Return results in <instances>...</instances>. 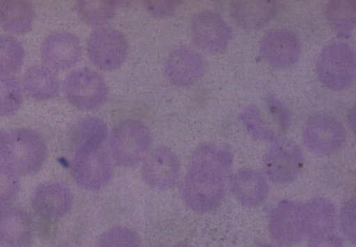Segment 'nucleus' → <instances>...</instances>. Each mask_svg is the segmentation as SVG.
I'll use <instances>...</instances> for the list:
<instances>
[{"instance_id": "20e7f679", "label": "nucleus", "mask_w": 356, "mask_h": 247, "mask_svg": "<svg viewBox=\"0 0 356 247\" xmlns=\"http://www.w3.org/2000/svg\"><path fill=\"white\" fill-rule=\"evenodd\" d=\"M152 146L148 128L136 120H127L113 131L110 147L115 163L123 167H133L145 159Z\"/></svg>"}, {"instance_id": "c85d7f7f", "label": "nucleus", "mask_w": 356, "mask_h": 247, "mask_svg": "<svg viewBox=\"0 0 356 247\" xmlns=\"http://www.w3.org/2000/svg\"><path fill=\"white\" fill-rule=\"evenodd\" d=\"M19 186V173L5 161L0 162V207L15 198Z\"/></svg>"}, {"instance_id": "7ed1b4c3", "label": "nucleus", "mask_w": 356, "mask_h": 247, "mask_svg": "<svg viewBox=\"0 0 356 247\" xmlns=\"http://www.w3.org/2000/svg\"><path fill=\"white\" fill-rule=\"evenodd\" d=\"M355 55L346 44L334 43L319 54L316 63L318 81L332 90L349 88L355 78Z\"/></svg>"}, {"instance_id": "bb28decb", "label": "nucleus", "mask_w": 356, "mask_h": 247, "mask_svg": "<svg viewBox=\"0 0 356 247\" xmlns=\"http://www.w3.org/2000/svg\"><path fill=\"white\" fill-rule=\"evenodd\" d=\"M240 120L249 133L257 139L266 142H277L276 133L265 122L255 106H248L240 115Z\"/></svg>"}, {"instance_id": "393cba45", "label": "nucleus", "mask_w": 356, "mask_h": 247, "mask_svg": "<svg viewBox=\"0 0 356 247\" xmlns=\"http://www.w3.org/2000/svg\"><path fill=\"white\" fill-rule=\"evenodd\" d=\"M24 60V48L17 40L0 37V76L12 77L20 70Z\"/></svg>"}, {"instance_id": "dca6fc26", "label": "nucleus", "mask_w": 356, "mask_h": 247, "mask_svg": "<svg viewBox=\"0 0 356 247\" xmlns=\"http://www.w3.org/2000/svg\"><path fill=\"white\" fill-rule=\"evenodd\" d=\"M33 205L35 211L42 217L58 219L65 216L73 205V195L65 184L49 182L36 191Z\"/></svg>"}, {"instance_id": "f704fd0d", "label": "nucleus", "mask_w": 356, "mask_h": 247, "mask_svg": "<svg viewBox=\"0 0 356 247\" xmlns=\"http://www.w3.org/2000/svg\"><path fill=\"white\" fill-rule=\"evenodd\" d=\"M6 136L0 131V159H2L5 148Z\"/></svg>"}, {"instance_id": "7c9ffc66", "label": "nucleus", "mask_w": 356, "mask_h": 247, "mask_svg": "<svg viewBox=\"0 0 356 247\" xmlns=\"http://www.w3.org/2000/svg\"><path fill=\"white\" fill-rule=\"evenodd\" d=\"M356 202L355 198H351L347 200L341 209V230L348 241L355 244L356 237Z\"/></svg>"}, {"instance_id": "423d86ee", "label": "nucleus", "mask_w": 356, "mask_h": 247, "mask_svg": "<svg viewBox=\"0 0 356 247\" xmlns=\"http://www.w3.org/2000/svg\"><path fill=\"white\" fill-rule=\"evenodd\" d=\"M113 172L111 159L101 148L76 150L72 173L80 186L89 191L99 190L109 182Z\"/></svg>"}, {"instance_id": "b1692460", "label": "nucleus", "mask_w": 356, "mask_h": 247, "mask_svg": "<svg viewBox=\"0 0 356 247\" xmlns=\"http://www.w3.org/2000/svg\"><path fill=\"white\" fill-rule=\"evenodd\" d=\"M108 135L105 122L97 118L83 120L76 133V150H94L102 147Z\"/></svg>"}, {"instance_id": "1a4fd4ad", "label": "nucleus", "mask_w": 356, "mask_h": 247, "mask_svg": "<svg viewBox=\"0 0 356 247\" xmlns=\"http://www.w3.org/2000/svg\"><path fill=\"white\" fill-rule=\"evenodd\" d=\"M302 137L308 148L318 154L337 152L344 143L346 132L340 122L327 115L312 118L305 125Z\"/></svg>"}, {"instance_id": "a878e982", "label": "nucleus", "mask_w": 356, "mask_h": 247, "mask_svg": "<svg viewBox=\"0 0 356 247\" xmlns=\"http://www.w3.org/2000/svg\"><path fill=\"white\" fill-rule=\"evenodd\" d=\"M21 86L12 77L0 76V115L15 114L23 103Z\"/></svg>"}, {"instance_id": "4c0bfd02", "label": "nucleus", "mask_w": 356, "mask_h": 247, "mask_svg": "<svg viewBox=\"0 0 356 247\" xmlns=\"http://www.w3.org/2000/svg\"><path fill=\"white\" fill-rule=\"evenodd\" d=\"M262 247H277V246H270V245H267V246H262Z\"/></svg>"}, {"instance_id": "2eb2a0df", "label": "nucleus", "mask_w": 356, "mask_h": 247, "mask_svg": "<svg viewBox=\"0 0 356 247\" xmlns=\"http://www.w3.org/2000/svg\"><path fill=\"white\" fill-rule=\"evenodd\" d=\"M45 63L52 69L66 70L73 67L79 61L81 48L74 35L60 32L50 35L42 49Z\"/></svg>"}, {"instance_id": "6ab92c4d", "label": "nucleus", "mask_w": 356, "mask_h": 247, "mask_svg": "<svg viewBox=\"0 0 356 247\" xmlns=\"http://www.w3.org/2000/svg\"><path fill=\"white\" fill-rule=\"evenodd\" d=\"M231 13L241 27L255 31L264 27L271 19L275 7L270 1H240L233 4Z\"/></svg>"}, {"instance_id": "f8f14e48", "label": "nucleus", "mask_w": 356, "mask_h": 247, "mask_svg": "<svg viewBox=\"0 0 356 247\" xmlns=\"http://www.w3.org/2000/svg\"><path fill=\"white\" fill-rule=\"evenodd\" d=\"M192 35L200 48L211 53L224 51L232 38L227 24L218 15L209 12L200 13L193 19Z\"/></svg>"}, {"instance_id": "ddd939ff", "label": "nucleus", "mask_w": 356, "mask_h": 247, "mask_svg": "<svg viewBox=\"0 0 356 247\" xmlns=\"http://www.w3.org/2000/svg\"><path fill=\"white\" fill-rule=\"evenodd\" d=\"M204 63L195 50L179 47L169 55L165 64L168 80L177 86L186 87L195 84L204 75Z\"/></svg>"}, {"instance_id": "0eeeda50", "label": "nucleus", "mask_w": 356, "mask_h": 247, "mask_svg": "<svg viewBox=\"0 0 356 247\" xmlns=\"http://www.w3.org/2000/svg\"><path fill=\"white\" fill-rule=\"evenodd\" d=\"M92 63L102 70H118L124 64L128 54V43L119 31L102 29L90 37L88 46Z\"/></svg>"}, {"instance_id": "9b49d317", "label": "nucleus", "mask_w": 356, "mask_h": 247, "mask_svg": "<svg viewBox=\"0 0 356 247\" xmlns=\"http://www.w3.org/2000/svg\"><path fill=\"white\" fill-rule=\"evenodd\" d=\"M272 235L284 244L300 241L307 236L304 205L293 201H281L269 218Z\"/></svg>"}, {"instance_id": "aec40b11", "label": "nucleus", "mask_w": 356, "mask_h": 247, "mask_svg": "<svg viewBox=\"0 0 356 247\" xmlns=\"http://www.w3.org/2000/svg\"><path fill=\"white\" fill-rule=\"evenodd\" d=\"M304 208L307 236L333 232L336 211L332 202L324 198H314L304 204Z\"/></svg>"}, {"instance_id": "cd10ccee", "label": "nucleus", "mask_w": 356, "mask_h": 247, "mask_svg": "<svg viewBox=\"0 0 356 247\" xmlns=\"http://www.w3.org/2000/svg\"><path fill=\"white\" fill-rule=\"evenodd\" d=\"M97 247H142V242L140 235L134 229L116 226L101 236Z\"/></svg>"}, {"instance_id": "72a5a7b5", "label": "nucleus", "mask_w": 356, "mask_h": 247, "mask_svg": "<svg viewBox=\"0 0 356 247\" xmlns=\"http://www.w3.org/2000/svg\"><path fill=\"white\" fill-rule=\"evenodd\" d=\"M148 7L152 13L157 15H169L174 10V4L170 2L149 3Z\"/></svg>"}, {"instance_id": "f03ea898", "label": "nucleus", "mask_w": 356, "mask_h": 247, "mask_svg": "<svg viewBox=\"0 0 356 247\" xmlns=\"http://www.w3.org/2000/svg\"><path fill=\"white\" fill-rule=\"evenodd\" d=\"M47 156L43 138L29 129H18L6 136L2 159L19 174H33L40 170Z\"/></svg>"}, {"instance_id": "5701e85b", "label": "nucleus", "mask_w": 356, "mask_h": 247, "mask_svg": "<svg viewBox=\"0 0 356 247\" xmlns=\"http://www.w3.org/2000/svg\"><path fill=\"white\" fill-rule=\"evenodd\" d=\"M330 25L344 38L350 36L355 26L356 8L354 1H331L325 9Z\"/></svg>"}, {"instance_id": "4be33fe9", "label": "nucleus", "mask_w": 356, "mask_h": 247, "mask_svg": "<svg viewBox=\"0 0 356 247\" xmlns=\"http://www.w3.org/2000/svg\"><path fill=\"white\" fill-rule=\"evenodd\" d=\"M24 85L27 92L33 97L47 99L59 92V82L56 76L47 68L36 67L26 74Z\"/></svg>"}, {"instance_id": "c756f323", "label": "nucleus", "mask_w": 356, "mask_h": 247, "mask_svg": "<svg viewBox=\"0 0 356 247\" xmlns=\"http://www.w3.org/2000/svg\"><path fill=\"white\" fill-rule=\"evenodd\" d=\"M80 13L89 24H100L109 20L113 13V7L106 2H84L79 6Z\"/></svg>"}, {"instance_id": "e433bc0d", "label": "nucleus", "mask_w": 356, "mask_h": 247, "mask_svg": "<svg viewBox=\"0 0 356 247\" xmlns=\"http://www.w3.org/2000/svg\"><path fill=\"white\" fill-rule=\"evenodd\" d=\"M159 247H168V246H159ZM170 247H191V246L186 245V244H179V245L170 246Z\"/></svg>"}, {"instance_id": "6e6552de", "label": "nucleus", "mask_w": 356, "mask_h": 247, "mask_svg": "<svg viewBox=\"0 0 356 247\" xmlns=\"http://www.w3.org/2000/svg\"><path fill=\"white\" fill-rule=\"evenodd\" d=\"M180 170V162L175 153L168 147L161 146L145 157L142 175L149 187L165 191L177 183Z\"/></svg>"}, {"instance_id": "f3484780", "label": "nucleus", "mask_w": 356, "mask_h": 247, "mask_svg": "<svg viewBox=\"0 0 356 247\" xmlns=\"http://www.w3.org/2000/svg\"><path fill=\"white\" fill-rule=\"evenodd\" d=\"M33 236V224L26 212L17 207L0 210V243L9 247H24Z\"/></svg>"}, {"instance_id": "2f4dec72", "label": "nucleus", "mask_w": 356, "mask_h": 247, "mask_svg": "<svg viewBox=\"0 0 356 247\" xmlns=\"http://www.w3.org/2000/svg\"><path fill=\"white\" fill-rule=\"evenodd\" d=\"M307 247H343V244L341 239L332 232L310 237Z\"/></svg>"}, {"instance_id": "473e14b6", "label": "nucleus", "mask_w": 356, "mask_h": 247, "mask_svg": "<svg viewBox=\"0 0 356 247\" xmlns=\"http://www.w3.org/2000/svg\"><path fill=\"white\" fill-rule=\"evenodd\" d=\"M268 103L272 114L280 126L285 129L288 125V118L285 109L275 98H270Z\"/></svg>"}, {"instance_id": "39448f33", "label": "nucleus", "mask_w": 356, "mask_h": 247, "mask_svg": "<svg viewBox=\"0 0 356 247\" xmlns=\"http://www.w3.org/2000/svg\"><path fill=\"white\" fill-rule=\"evenodd\" d=\"M64 92L68 100L83 111L100 107L108 96V88L103 78L89 69L72 72L65 81Z\"/></svg>"}, {"instance_id": "f257e3e1", "label": "nucleus", "mask_w": 356, "mask_h": 247, "mask_svg": "<svg viewBox=\"0 0 356 247\" xmlns=\"http://www.w3.org/2000/svg\"><path fill=\"white\" fill-rule=\"evenodd\" d=\"M232 164L228 150L211 143L198 147L191 159L183 185V196L195 212L205 213L222 201Z\"/></svg>"}, {"instance_id": "a211bd4d", "label": "nucleus", "mask_w": 356, "mask_h": 247, "mask_svg": "<svg viewBox=\"0 0 356 247\" xmlns=\"http://www.w3.org/2000/svg\"><path fill=\"white\" fill-rule=\"evenodd\" d=\"M232 191L238 200L248 207H255L264 202L268 187L265 177L252 169L235 173L230 182Z\"/></svg>"}, {"instance_id": "412c9836", "label": "nucleus", "mask_w": 356, "mask_h": 247, "mask_svg": "<svg viewBox=\"0 0 356 247\" xmlns=\"http://www.w3.org/2000/svg\"><path fill=\"white\" fill-rule=\"evenodd\" d=\"M34 20L33 6L27 1H0V25L15 33H25Z\"/></svg>"}, {"instance_id": "4468645a", "label": "nucleus", "mask_w": 356, "mask_h": 247, "mask_svg": "<svg viewBox=\"0 0 356 247\" xmlns=\"http://www.w3.org/2000/svg\"><path fill=\"white\" fill-rule=\"evenodd\" d=\"M260 52L263 58L277 68L294 65L300 55V45L296 35L286 30L268 33L261 40Z\"/></svg>"}, {"instance_id": "c9c22d12", "label": "nucleus", "mask_w": 356, "mask_h": 247, "mask_svg": "<svg viewBox=\"0 0 356 247\" xmlns=\"http://www.w3.org/2000/svg\"><path fill=\"white\" fill-rule=\"evenodd\" d=\"M350 125L352 127H353V131L355 132V109H353V111H351L350 114Z\"/></svg>"}, {"instance_id": "9d476101", "label": "nucleus", "mask_w": 356, "mask_h": 247, "mask_svg": "<svg viewBox=\"0 0 356 247\" xmlns=\"http://www.w3.org/2000/svg\"><path fill=\"white\" fill-rule=\"evenodd\" d=\"M264 168L268 178L277 184L293 180L303 165L299 148L289 141H277L264 157Z\"/></svg>"}]
</instances>
